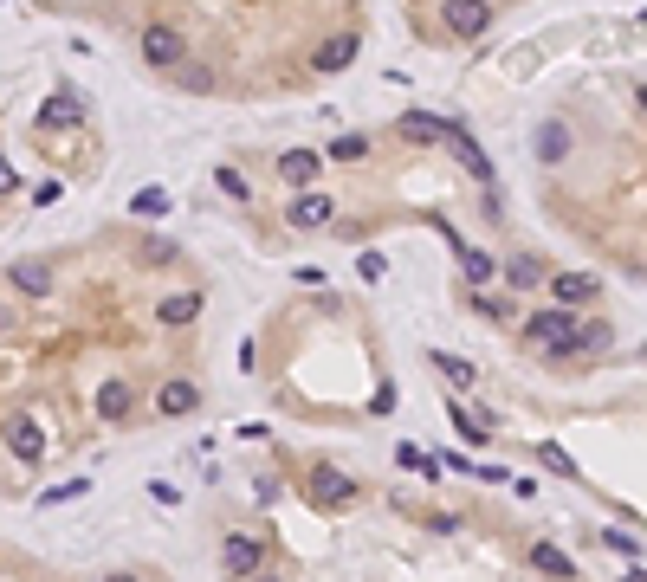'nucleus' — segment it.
<instances>
[{"label":"nucleus","instance_id":"19","mask_svg":"<svg viewBox=\"0 0 647 582\" xmlns=\"http://www.w3.org/2000/svg\"><path fill=\"white\" fill-rule=\"evenodd\" d=\"M453 253H460V272H466V279H473V285H486L492 279V253H479V246H453Z\"/></svg>","mask_w":647,"mask_h":582},{"label":"nucleus","instance_id":"15","mask_svg":"<svg viewBox=\"0 0 647 582\" xmlns=\"http://www.w3.org/2000/svg\"><path fill=\"white\" fill-rule=\"evenodd\" d=\"M279 175L292 188H311V175H318V156H311V149H285L279 156Z\"/></svg>","mask_w":647,"mask_h":582},{"label":"nucleus","instance_id":"9","mask_svg":"<svg viewBox=\"0 0 647 582\" xmlns=\"http://www.w3.org/2000/svg\"><path fill=\"white\" fill-rule=\"evenodd\" d=\"M130 401H136V388L123 382V376H110L98 388V421H130Z\"/></svg>","mask_w":647,"mask_h":582},{"label":"nucleus","instance_id":"8","mask_svg":"<svg viewBox=\"0 0 647 582\" xmlns=\"http://www.w3.org/2000/svg\"><path fill=\"white\" fill-rule=\"evenodd\" d=\"M550 291H557V304H563V311H583V304H596V279H589V272H563V279L557 285H550Z\"/></svg>","mask_w":647,"mask_h":582},{"label":"nucleus","instance_id":"24","mask_svg":"<svg viewBox=\"0 0 647 582\" xmlns=\"http://www.w3.org/2000/svg\"><path fill=\"white\" fill-rule=\"evenodd\" d=\"M434 369L447 382H473V363H460V356H434Z\"/></svg>","mask_w":647,"mask_h":582},{"label":"nucleus","instance_id":"7","mask_svg":"<svg viewBox=\"0 0 647 582\" xmlns=\"http://www.w3.org/2000/svg\"><path fill=\"white\" fill-rule=\"evenodd\" d=\"M330 214H337V201H330L324 188H305V194L292 201V214H285V220H292V227H324Z\"/></svg>","mask_w":647,"mask_h":582},{"label":"nucleus","instance_id":"26","mask_svg":"<svg viewBox=\"0 0 647 582\" xmlns=\"http://www.w3.org/2000/svg\"><path fill=\"white\" fill-rule=\"evenodd\" d=\"M136 214H169V194H162V188H143V194H136Z\"/></svg>","mask_w":647,"mask_h":582},{"label":"nucleus","instance_id":"30","mask_svg":"<svg viewBox=\"0 0 647 582\" xmlns=\"http://www.w3.org/2000/svg\"><path fill=\"white\" fill-rule=\"evenodd\" d=\"M149 498H156V505H182V492H175L169 479H156V485H149Z\"/></svg>","mask_w":647,"mask_h":582},{"label":"nucleus","instance_id":"22","mask_svg":"<svg viewBox=\"0 0 647 582\" xmlns=\"http://www.w3.org/2000/svg\"><path fill=\"white\" fill-rule=\"evenodd\" d=\"M214 188H220V194H233V201H253V188H246V175H240V169H220V175H214Z\"/></svg>","mask_w":647,"mask_h":582},{"label":"nucleus","instance_id":"34","mask_svg":"<svg viewBox=\"0 0 647 582\" xmlns=\"http://www.w3.org/2000/svg\"><path fill=\"white\" fill-rule=\"evenodd\" d=\"M266 582H272V576H266Z\"/></svg>","mask_w":647,"mask_h":582},{"label":"nucleus","instance_id":"14","mask_svg":"<svg viewBox=\"0 0 647 582\" xmlns=\"http://www.w3.org/2000/svg\"><path fill=\"white\" fill-rule=\"evenodd\" d=\"M175 85H182V91H195V97H208V91H220V72H214V65L182 59V65H175Z\"/></svg>","mask_w":647,"mask_h":582},{"label":"nucleus","instance_id":"11","mask_svg":"<svg viewBox=\"0 0 647 582\" xmlns=\"http://www.w3.org/2000/svg\"><path fill=\"white\" fill-rule=\"evenodd\" d=\"M78 117H85V97L59 91V97H46V110H39V130H59V123H78Z\"/></svg>","mask_w":647,"mask_h":582},{"label":"nucleus","instance_id":"16","mask_svg":"<svg viewBox=\"0 0 647 582\" xmlns=\"http://www.w3.org/2000/svg\"><path fill=\"white\" fill-rule=\"evenodd\" d=\"M395 136H408V143H440V117H421V110H408V117L395 123Z\"/></svg>","mask_w":647,"mask_h":582},{"label":"nucleus","instance_id":"23","mask_svg":"<svg viewBox=\"0 0 647 582\" xmlns=\"http://www.w3.org/2000/svg\"><path fill=\"white\" fill-rule=\"evenodd\" d=\"M356 272H363V285H382V279H389V259H382V253H363V259H356Z\"/></svg>","mask_w":647,"mask_h":582},{"label":"nucleus","instance_id":"1","mask_svg":"<svg viewBox=\"0 0 647 582\" xmlns=\"http://www.w3.org/2000/svg\"><path fill=\"white\" fill-rule=\"evenodd\" d=\"M440 26H447V39L492 33V0H440Z\"/></svg>","mask_w":647,"mask_h":582},{"label":"nucleus","instance_id":"6","mask_svg":"<svg viewBox=\"0 0 647 582\" xmlns=\"http://www.w3.org/2000/svg\"><path fill=\"white\" fill-rule=\"evenodd\" d=\"M440 143H447V149H453V156H460V162H466V169H473V175H479V182H492V162H486V156H479V143H473V136H466V130H460V123H440Z\"/></svg>","mask_w":647,"mask_h":582},{"label":"nucleus","instance_id":"13","mask_svg":"<svg viewBox=\"0 0 647 582\" xmlns=\"http://www.w3.org/2000/svg\"><path fill=\"white\" fill-rule=\"evenodd\" d=\"M156 408H162V414H195V408H201V388H195V382H162Z\"/></svg>","mask_w":647,"mask_h":582},{"label":"nucleus","instance_id":"12","mask_svg":"<svg viewBox=\"0 0 647 582\" xmlns=\"http://www.w3.org/2000/svg\"><path fill=\"white\" fill-rule=\"evenodd\" d=\"M356 46H363L356 33H330L324 46H318V72H343V65L356 59Z\"/></svg>","mask_w":647,"mask_h":582},{"label":"nucleus","instance_id":"25","mask_svg":"<svg viewBox=\"0 0 647 582\" xmlns=\"http://www.w3.org/2000/svg\"><path fill=\"white\" fill-rule=\"evenodd\" d=\"M538 279H544V266H538V259H512V285H525V291H531Z\"/></svg>","mask_w":647,"mask_h":582},{"label":"nucleus","instance_id":"10","mask_svg":"<svg viewBox=\"0 0 647 582\" xmlns=\"http://www.w3.org/2000/svg\"><path fill=\"white\" fill-rule=\"evenodd\" d=\"M311 498H318V505H343V498H356V485L337 473V466H318V473H311Z\"/></svg>","mask_w":647,"mask_h":582},{"label":"nucleus","instance_id":"33","mask_svg":"<svg viewBox=\"0 0 647 582\" xmlns=\"http://www.w3.org/2000/svg\"><path fill=\"white\" fill-rule=\"evenodd\" d=\"M641 110H647V85H641Z\"/></svg>","mask_w":647,"mask_h":582},{"label":"nucleus","instance_id":"20","mask_svg":"<svg viewBox=\"0 0 647 582\" xmlns=\"http://www.w3.org/2000/svg\"><path fill=\"white\" fill-rule=\"evenodd\" d=\"M531 557H538V570H550V576H576V563L563 557V550H550V544H538Z\"/></svg>","mask_w":647,"mask_h":582},{"label":"nucleus","instance_id":"3","mask_svg":"<svg viewBox=\"0 0 647 582\" xmlns=\"http://www.w3.org/2000/svg\"><path fill=\"white\" fill-rule=\"evenodd\" d=\"M143 59L156 65V72H175V65L188 59V39L175 33V26H143Z\"/></svg>","mask_w":647,"mask_h":582},{"label":"nucleus","instance_id":"27","mask_svg":"<svg viewBox=\"0 0 647 582\" xmlns=\"http://www.w3.org/2000/svg\"><path fill=\"white\" fill-rule=\"evenodd\" d=\"M602 544H609L615 557H641V544H635V537H628V531H602Z\"/></svg>","mask_w":647,"mask_h":582},{"label":"nucleus","instance_id":"5","mask_svg":"<svg viewBox=\"0 0 647 582\" xmlns=\"http://www.w3.org/2000/svg\"><path fill=\"white\" fill-rule=\"evenodd\" d=\"M259 557H266V544H259V537H227V544H220V570H227L233 582L253 576V570H259Z\"/></svg>","mask_w":647,"mask_h":582},{"label":"nucleus","instance_id":"29","mask_svg":"<svg viewBox=\"0 0 647 582\" xmlns=\"http://www.w3.org/2000/svg\"><path fill=\"white\" fill-rule=\"evenodd\" d=\"M59 194H65V182H39V188H33V207H52Z\"/></svg>","mask_w":647,"mask_h":582},{"label":"nucleus","instance_id":"18","mask_svg":"<svg viewBox=\"0 0 647 582\" xmlns=\"http://www.w3.org/2000/svg\"><path fill=\"white\" fill-rule=\"evenodd\" d=\"M201 317V298L195 291H175V298H162V324H195Z\"/></svg>","mask_w":647,"mask_h":582},{"label":"nucleus","instance_id":"21","mask_svg":"<svg viewBox=\"0 0 647 582\" xmlns=\"http://www.w3.org/2000/svg\"><path fill=\"white\" fill-rule=\"evenodd\" d=\"M363 149H369L363 136H330V149H324V156H330V162H356Z\"/></svg>","mask_w":647,"mask_h":582},{"label":"nucleus","instance_id":"32","mask_svg":"<svg viewBox=\"0 0 647 582\" xmlns=\"http://www.w3.org/2000/svg\"><path fill=\"white\" fill-rule=\"evenodd\" d=\"M98 582H136V576H130V570H110V576H98Z\"/></svg>","mask_w":647,"mask_h":582},{"label":"nucleus","instance_id":"28","mask_svg":"<svg viewBox=\"0 0 647 582\" xmlns=\"http://www.w3.org/2000/svg\"><path fill=\"white\" fill-rule=\"evenodd\" d=\"M544 466H550V473H563V479H576V460L563 447H544Z\"/></svg>","mask_w":647,"mask_h":582},{"label":"nucleus","instance_id":"4","mask_svg":"<svg viewBox=\"0 0 647 582\" xmlns=\"http://www.w3.org/2000/svg\"><path fill=\"white\" fill-rule=\"evenodd\" d=\"M525 343H544V350H576V324L563 311H538L525 324Z\"/></svg>","mask_w":647,"mask_h":582},{"label":"nucleus","instance_id":"31","mask_svg":"<svg viewBox=\"0 0 647 582\" xmlns=\"http://www.w3.org/2000/svg\"><path fill=\"white\" fill-rule=\"evenodd\" d=\"M13 188H20V169H13V162L0 156V194H13Z\"/></svg>","mask_w":647,"mask_h":582},{"label":"nucleus","instance_id":"17","mask_svg":"<svg viewBox=\"0 0 647 582\" xmlns=\"http://www.w3.org/2000/svg\"><path fill=\"white\" fill-rule=\"evenodd\" d=\"M570 156V130H563V123H544L538 130V162H563Z\"/></svg>","mask_w":647,"mask_h":582},{"label":"nucleus","instance_id":"2","mask_svg":"<svg viewBox=\"0 0 647 582\" xmlns=\"http://www.w3.org/2000/svg\"><path fill=\"white\" fill-rule=\"evenodd\" d=\"M7 285H13V298H52L59 291V266L52 259H20V266H7Z\"/></svg>","mask_w":647,"mask_h":582}]
</instances>
